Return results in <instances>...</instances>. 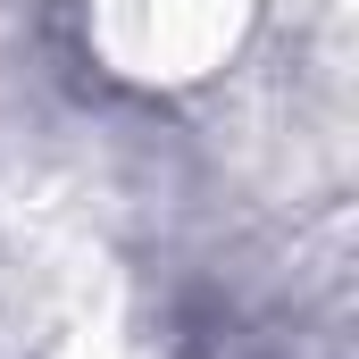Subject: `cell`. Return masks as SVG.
<instances>
[{"label":"cell","mask_w":359,"mask_h":359,"mask_svg":"<svg viewBox=\"0 0 359 359\" xmlns=\"http://www.w3.org/2000/svg\"><path fill=\"white\" fill-rule=\"evenodd\" d=\"M251 25V0H84L92 50L126 84H201Z\"/></svg>","instance_id":"1"}]
</instances>
